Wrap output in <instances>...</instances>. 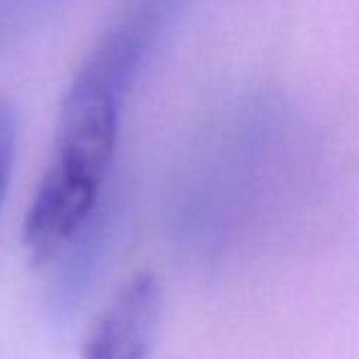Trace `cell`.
I'll use <instances>...</instances> for the list:
<instances>
[{"label":"cell","instance_id":"obj_1","mask_svg":"<svg viewBox=\"0 0 359 359\" xmlns=\"http://www.w3.org/2000/svg\"><path fill=\"white\" fill-rule=\"evenodd\" d=\"M142 52L137 25L115 29L90 54L62 105L52 161L25 217L22 242L39 264L62 255L98 210L113 161L120 105Z\"/></svg>","mask_w":359,"mask_h":359},{"label":"cell","instance_id":"obj_2","mask_svg":"<svg viewBox=\"0 0 359 359\" xmlns=\"http://www.w3.org/2000/svg\"><path fill=\"white\" fill-rule=\"evenodd\" d=\"M161 318L154 274H135L98 313L83 342V359H149Z\"/></svg>","mask_w":359,"mask_h":359},{"label":"cell","instance_id":"obj_3","mask_svg":"<svg viewBox=\"0 0 359 359\" xmlns=\"http://www.w3.org/2000/svg\"><path fill=\"white\" fill-rule=\"evenodd\" d=\"M15 147H18V113L8 100H0V205L10 184L15 164Z\"/></svg>","mask_w":359,"mask_h":359}]
</instances>
